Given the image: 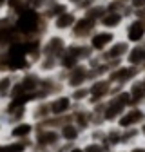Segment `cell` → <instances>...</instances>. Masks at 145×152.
Instances as JSON below:
<instances>
[{"label":"cell","mask_w":145,"mask_h":152,"mask_svg":"<svg viewBox=\"0 0 145 152\" xmlns=\"http://www.w3.org/2000/svg\"><path fill=\"white\" fill-rule=\"evenodd\" d=\"M15 29L20 34L24 40H29V38H44L51 27L49 22L42 16L40 11L27 7L24 13H20L15 18Z\"/></svg>","instance_id":"obj_1"},{"label":"cell","mask_w":145,"mask_h":152,"mask_svg":"<svg viewBox=\"0 0 145 152\" xmlns=\"http://www.w3.org/2000/svg\"><path fill=\"white\" fill-rule=\"evenodd\" d=\"M93 56L94 53L91 51L87 42H69L65 54L60 58V71L69 72L71 69H75L80 64H87Z\"/></svg>","instance_id":"obj_2"},{"label":"cell","mask_w":145,"mask_h":152,"mask_svg":"<svg viewBox=\"0 0 145 152\" xmlns=\"http://www.w3.org/2000/svg\"><path fill=\"white\" fill-rule=\"evenodd\" d=\"M60 147H62V138L58 129H51V127L36 129L31 152H51V150H58Z\"/></svg>","instance_id":"obj_3"},{"label":"cell","mask_w":145,"mask_h":152,"mask_svg":"<svg viewBox=\"0 0 145 152\" xmlns=\"http://www.w3.org/2000/svg\"><path fill=\"white\" fill-rule=\"evenodd\" d=\"M36 129H38V125L27 118V120L16 121V123L6 127L2 132V138H4V141H33Z\"/></svg>","instance_id":"obj_4"},{"label":"cell","mask_w":145,"mask_h":152,"mask_svg":"<svg viewBox=\"0 0 145 152\" xmlns=\"http://www.w3.org/2000/svg\"><path fill=\"white\" fill-rule=\"evenodd\" d=\"M141 74L143 72L140 69H136V67H133L129 64H122V65L111 69V72H109V76H107V80L113 83L114 89L120 91V89H127L133 82H136Z\"/></svg>","instance_id":"obj_5"},{"label":"cell","mask_w":145,"mask_h":152,"mask_svg":"<svg viewBox=\"0 0 145 152\" xmlns=\"http://www.w3.org/2000/svg\"><path fill=\"white\" fill-rule=\"evenodd\" d=\"M69 36L65 34H58L49 31L44 38H42V54L45 56H53V58H62L65 54L67 47H69Z\"/></svg>","instance_id":"obj_6"},{"label":"cell","mask_w":145,"mask_h":152,"mask_svg":"<svg viewBox=\"0 0 145 152\" xmlns=\"http://www.w3.org/2000/svg\"><path fill=\"white\" fill-rule=\"evenodd\" d=\"M118 89L113 87V83L107 78H98L89 83V105H98L105 103L109 98L113 96Z\"/></svg>","instance_id":"obj_7"},{"label":"cell","mask_w":145,"mask_h":152,"mask_svg":"<svg viewBox=\"0 0 145 152\" xmlns=\"http://www.w3.org/2000/svg\"><path fill=\"white\" fill-rule=\"evenodd\" d=\"M118 38H120L118 33H113V31H107V29L98 27L93 34H91L89 40H87V45L91 47V51H93L96 56H100V54H103L109 47H111Z\"/></svg>","instance_id":"obj_8"},{"label":"cell","mask_w":145,"mask_h":152,"mask_svg":"<svg viewBox=\"0 0 145 152\" xmlns=\"http://www.w3.org/2000/svg\"><path fill=\"white\" fill-rule=\"evenodd\" d=\"M129 49H131V44L120 36L103 54H100V58L103 62H107L111 67H118V65L125 64V58H127V54H129Z\"/></svg>","instance_id":"obj_9"},{"label":"cell","mask_w":145,"mask_h":152,"mask_svg":"<svg viewBox=\"0 0 145 152\" xmlns=\"http://www.w3.org/2000/svg\"><path fill=\"white\" fill-rule=\"evenodd\" d=\"M91 82H93V74H91V69L87 64H80L75 69H71L69 72H65V89L67 91L87 87Z\"/></svg>","instance_id":"obj_10"},{"label":"cell","mask_w":145,"mask_h":152,"mask_svg":"<svg viewBox=\"0 0 145 152\" xmlns=\"http://www.w3.org/2000/svg\"><path fill=\"white\" fill-rule=\"evenodd\" d=\"M120 36L123 40H127L131 45H138L145 42V20H140V18H129L123 27V31L120 33Z\"/></svg>","instance_id":"obj_11"},{"label":"cell","mask_w":145,"mask_h":152,"mask_svg":"<svg viewBox=\"0 0 145 152\" xmlns=\"http://www.w3.org/2000/svg\"><path fill=\"white\" fill-rule=\"evenodd\" d=\"M96 29H98V24L94 20H91V18L80 15L76 24H75V27H72L71 33H69V40L71 42H87L91 38V34H93Z\"/></svg>","instance_id":"obj_12"},{"label":"cell","mask_w":145,"mask_h":152,"mask_svg":"<svg viewBox=\"0 0 145 152\" xmlns=\"http://www.w3.org/2000/svg\"><path fill=\"white\" fill-rule=\"evenodd\" d=\"M143 121H145V105H133L122 114V118L116 121V127H120L122 130L138 129Z\"/></svg>","instance_id":"obj_13"},{"label":"cell","mask_w":145,"mask_h":152,"mask_svg":"<svg viewBox=\"0 0 145 152\" xmlns=\"http://www.w3.org/2000/svg\"><path fill=\"white\" fill-rule=\"evenodd\" d=\"M75 102L71 100L69 92H62L58 96H53L49 100V109L53 118H69L71 112L75 110Z\"/></svg>","instance_id":"obj_14"},{"label":"cell","mask_w":145,"mask_h":152,"mask_svg":"<svg viewBox=\"0 0 145 152\" xmlns=\"http://www.w3.org/2000/svg\"><path fill=\"white\" fill-rule=\"evenodd\" d=\"M40 82H42V76L36 72L34 69H33V71H27V72H22V74H18V83H16L15 94H18V92L34 94L36 91L40 89ZM15 94H13V96H15Z\"/></svg>","instance_id":"obj_15"},{"label":"cell","mask_w":145,"mask_h":152,"mask_svg":"<svg viewBox=\"0 0 145 152\" xmlns=\"http://www.w3.org/2000/svg\"><path fill=\"white\" fill-rule=\"evenodd\" d=\"M71 121L75 123L83 134L94 127V116H93V110H91L89 105H80V107H75V110L71 112Z\"/></svg>","instance_id":"obj_16"},{"label":"cell","mask_w":145,"mask_h":152,"mask_svg":"<svg viewBox=\"0 0 145 152\" xmlns=\"http://www.w3.org/2000/svg\"><path fill=\"white\" fill-rule=\"evenodd\" d=\"M78 16H80V15H78L75 9H69V11H65L64 15H60L58 18H54V20L49 24V27H51L53 33L69 36L71 29L75 27V24H76V20H78Z\"/></svg>","instance_id":"obj_17"},{"label":"cell","mask_w":145,"mask_h":152,"mask_svg":"<svg viewBox=\"0 0 145 152\" xmlns=\"http://www.w3.org/2000/svg\"><path fill=\"white\" fill-rule=\"evenodd\" d=\"M58 132H60V138H62V143L64 145H67V147H75V145H82V141H83V132L71 121V116H69V120L67 121H64V125L58 129Z\"/></svg>","instance_id":"obj_18"},{"label":"cell","mask_w":145,"mask_h":152,"mask_svg":"<svg viewBox=\"0 0 145 152\" xmlns=\"http://www.w3.org/2000/svg\"><path fill=\"white\" fill-rule=\"evenodd\" d=\"M127 20H129V18H127L123 13L109 11V13H105V16L98 22V27L107 29V31H113V33H118V34H120V33L123 31V27H125Z\"/></svg>","instance_id":"obj_19"},{"label":"cell","mask_w":145,"mask_h":152,"mask_svg":"<svg viewBox=\"0 0 145 152\" xmlns=\"http://www.w3.org/2000/svg\"><path fill=\"white\" fill-rule=\"evenodd\" d=\"M18 83V74L15 72H0V102L6 103L13 98Z\"/></svg>","instance_id":"obj_20"},{"label":"cell","mask_w":145,"mask_h":152,"mask_svg":"<svg viewBox=\"0 0 145 152\" xmlns=\"http://www.w3.org/2000/svg\"><path fill=\"white\" fill-rule=\"evenodd\" d=\"M51 118V109H49V100H38L29 105V120L34 121L36 125H42Z\"/></svg>","instance_id":"obj_21"},{"label":"cell","mask_w":145,"mask_h":152,"mask_svg":"<svg viewBox=\"0 0 145 152\" xmlns=\"http://www.w3.org/2000/svg\"><path fill=\"white\" fill-rule=\"evenodd\" d=\"M71 7L67 6V2H62V0H47V4L44 6V9L40 11L42 16L51 24L54 18H58L60 15H64L65 11H69Z\"/></svg>","instance_id":"obj_22"},{"label":"cell","mask_w":145,"mask_h":152,"mask_svg":"<svg viewBox=\"0 0 145 152\" xmlns=\"http://www.w3.org/2000/svg\"><path fill=\"white\" fill-rule=\"evenodd\" d=\"M34 71L38 72L40 76H51V74H56L60 71V60L58 58H53V56H45L42 54V58L34 64Z\"/></svg>","instance_id":"obj_23"},{"label":"cell","mask_w":145,"mask_h":152,"mask_svg":"<svg viewBox=\"0 0 145 152\" xmlns=\"http://www.w3.org/2000/svg\"><path fill=\"white\" fill-rule=\"evenodd\" d=\"M125 64H129V65L140 69L141 72H145V42L138 44V45H131L129 54L125 58Z\"/></svg>","instance_id":"obj_24"},{"label":"cell","mask_w":145,"mask_h":152,"mask_svg":"<svg viewBox=\"0 0 145 152\" xmlns=\"http://www.w3.org/2000/svg\"><path fill=\"white\" fill-rule=\"evenodd\" d=\"M122 134L123 130L116 125H107V138H105V147L109 152H114L118 148H122Z\"/></svg>","instance_id":"obj_25"},{"label":"cell","mask_w":145,"mask_h":152,"mask_svg":"<svg viewBox=\"0 0 145 152\" xmlns=\"http://www.w3.org/2000/svg\"><path fill=\"white\" fill-rule=\"evenodd\" d=\"M127 89H129V92H131L133 105H145V87H143L140 78L136 82H133Z\"/></svg>","instance_id":"obj_26"},{"label":"cell","mask_w":145,"mask_h":152,"mask_svg":"<svg viewBox=\"0 0 145 152\" xmlns=\"http://www.w3.org/2000/svg\"><path fill=\"white\" fill-rule=\"evenodd\" d=\"M105 138H107V125H94L83 136L85 141H94V143H105Z\"/></svg>","instance_id":"obj_27"},{"label":"cell","mask_w":145,"mask_h":152,"mask_svg":"<svg viewBox=\"0 0 145 152\" xmlns=\"http://www.w3.org/2000/svg\"><path fill=\"white\" fill-rule=\"evenodd\" d=\"M71 100L75 102L76 107L80 105H89V85L87 87H78V89H72V91H67Z\"/></svg>","instance_id":"obj_28"},{"label":"cell","mask_w":145,"mask_h":152,"mask_svg":"<svg viewBox=\"0 0 145 152\" xmlns=\"http://www.w3.org/2000/svg\"><path fill=\"white\" fill-rule=\"evenodd\" d=\"M27 7H29V6H27L26 0H6V4H4V11L9 13V15L15 16V18L20 15V13H24Z\"/></svg>","instance_id":"obj_29"},{"label":"cell","mask_w":145,"mask_h":152,"mask_svg":"<svg viewBox=\"0 0 145 152\" xmlns=\"http://www.w3.org/2000/svg\"><path fill=\"white\" fill-rule=\"evenodd\" d=\"M141 141V136H140V130L138 129H127L123 130L122 134V148H129L136 143Z\"/></svg>","instance_id":"obj_30"},{"label":"cell","mask_w":145,"mask_h":152,"mask_svg":"<svg viewBox=\"0 0 145 152\" xmlns=\"http://www.w3.org/2000/svg\"><path fill=\"white\" fill-rule=\"evenodd\" d=\"M105 13H107V7H105V2H96L93 7H91L87 13H83V16H87V18H91V20H94L96 24L102 20V18L105 16Z\"/></svg>","instance_id":"obj_31"},{"label":"cell","mask_w":145,"mask_h":152,"mask_svg":"<svg viewBox=\"0 0 145 152\" xmlns=\"http://www.w3.org/2000/svg\"><path fill=\"white\" fill-rule=\"evenodd\" d=\"M82 150L83 152H109L103 143H94V141H82Z\"/></svg>","instance_id":"obj_32"},{"label":"cell","mask_w":145,"mask_h":152,"mask_svg":"<svg viewBox=\"0 0 145 152\" xmlns=\"http://www.w3.org/2000/svg\"><path fill=\"white\" fill-rule=\"evenodd\" d=\"M129 7H131L133 13H134V11L141 9V7H145V0H129Z\"/></svg>","instance_id":"obj_33"},{"label":"cell","mask_w":145,"mask_h":152,"mask_svg":"<svg viewBox=\"0 0 145 152\" xmlns=\"http://www.w3.org/2000/svg\"><path fill=\"white\" fill-rule=\"evenodd\" d=\"M127 150H129V152H145V145H143V141H140V143H136V145L129 147Z\"/></svg>","instance_id":"obj_34"},{"label":"cell","mask_w":145,"mask_h":152,"mask_svg":"<svg viewBox=\"0 0 145 152\" xmlns=\"http://www.w3.org/2000/svg\"><path fill=\"white\" fill-rule=\"evenodd\" d=\"M65 2H67V6H69L71 9H76V7L82 4V0H65Z\"/></svg>","instance_id":"obj_35"},{"label":"cell","mask_w":145,"mask_h":152,"mask_svg":"<svg viewBox=\"0 0 145 152\" xmlns=\"http://www.w3.org/2000/svg\"><path fill=\"white\" fill-rule=\"evenodd\" d=\"M65 152H83V150H82V145H75V147H69Z\"/></svg>","instance_id":"obj_36"},{"label":"cell","mask_w":145,"mask_h":152,"mask_svg":"<svg viewBox=\"0 0 145 152\" xmlns=\"http://www.w3.org/2000/svg\"><path fill=\"white\" fill-rule=\"evenodd\" d=\"M138 130H140V136H141V141H143V140H145V121L138 127Z\"/></svg>","instance_id":"obj_37"},{"label":"cell","mask_w":145,"mask_h":152,"mask_svg":"<svg viewBox=\"0 0 145 152\" xmlns=\"http://www.w3.org/2000/svg\"><path fill=\"white\" fill-rule=\"evenodd\" d=\"M140 80H141V83H143V87H145V72H143V74L140 76Z\"/></svg>","instance_id":"obj_38"},{"label":"cell","mask_w":145,"mask_h":152,"mask_svg":"<svg viewBox=\"0 0 145 152\" xmlns=\"http://www.w3.org/2000/svg\"><path fill=\"white\" fill-rule=\"evenodd\" d=\"M114 152H129L127 148H118V150H114Z\"/></svg>","instance_id":"obj_39"},{"label":"cell","mask_w":145,"mask_h":152,"mask_svg":"<svg viewBox=\"0 0 145 152\" xmlns=\"http://www.w3.org/2000/svg\"><path fill=\"white\" fill-rule=\"evenodd\" d=\"M114 2H125V4H129V0H114Z\"/></svg>","instance_id":"obj_40"},{"label":"cell","mask_w":145,"mask_h":152,"mask_svg":"<svg viewBox=\"0 0 145 152\" xmlns=\"http://www.w3.org/2000/svg\"><path fill=\"white\" fill-rule=\"evenodd\" d=\"M96 2H105V0H96Z\"/></svg>","instance_id":"obj_41"},{"label":"cell","mask_w":145,"mask_h":152,"mask_svg":"<svg viewBox=\"0 0 145 152\" xmlns=\"http://www.w3.org/2000/svg\"><path fill=\"white\" fill-rule=\"evenodd\" d=\"M143 145H145V140H143Z\"/></svg>","instance_id":"obj_42"},{"label":"cell","mask_w":145,"mask_h":152,"mask_svg":"<svg viewBox=\"0 0 145 152\" xmlns=\"http://www.w3.org/2000/svg\"><path fill=\"white\" fill-rule=\"evenodd\" d=\"M62 2H65V0H62Z\"/></svg>","instance_id":"obj_43"}]
</instances>
